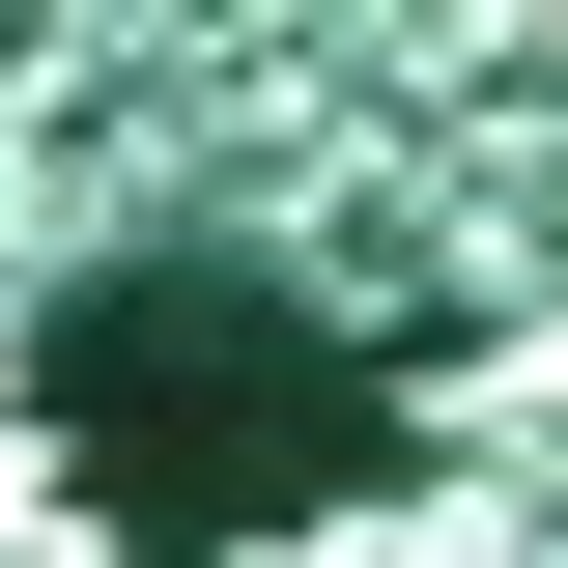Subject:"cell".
Listing matches in <instances>:
<instances>
[{
	"mask_svg": "<svg viewBox=\"0 0 568 568\" xmlns=\"http://www.w3.org/2000/svg\"><path fill=\"white\" fill-rule=\"evenodd\" d=\"M29 426H58L85 540H142V568H284V540H342V511L426 484V369L342 342L313 284H227V256L58 284L29 313Z\"/></svg>",
	"mask_w": 568,
	"mask_h": 568,
	"instance_id": "6da1fadb",
	"label": "cell"
}]
</instances>
